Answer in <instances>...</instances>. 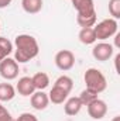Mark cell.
Here are the masks:
<instances>
[{"label": "cell", "mask_w": 120, "mask_h": 121, "mask_svg": "<svg viewBox=\"0 0 120 121\" xmlns=\"http://www.w3.org/2000/svg\"><path fill=\"white\" fill-rule=\"evenodd\" d=\"M82 107L83 106H82L79 97H69L64 103V111H65L66 116H76L81 111Z\"/></svg>", "instance_id": "10"}, {"label": "cell", "mask_w": 120, "mask_h": 121, "mask_svg": "<svg viewBox=\"0 0 120 121\" xmlns=\"http://www.w3.org/2000/svg\"><path fill=\"white\" fill-rule=\"evenodd\" d=\"M68 91H65L64 89H61L58 86H52L51 91L48 93V99L52 104H64L65 100L68 99Z\"/></svg>", "instance_id": "12"}, {"label": "cell", "mask_w": 120, "mask_h": 121, "mask_svg": "<svg viewBox=\"0 0 120 121\" xmlns=\"http://www.w3.org/2000/svg\"><path fill=\"white\" fill-rule=\"evenodd\" d=\"M96 20H97L96 11L90 13V14H78L76 16V23L82 28H85V27H93L96 24Z\"/></svg>", "instance_id": "17"}, {"label": "cell", "mask_w": 120, "mask_h": 121, "mask_svg": "<svg viewBox=\"0 0 120 121\" xmlns=\"http://www.w3.org/2000/svg\"><path fill=\"white\" fill-rule=\"evenodd\" d=\"M54 86H58V87H61V89H64L65 91L71 93L72 87H74V80H72L69 76H66V75H62V76H60V78L55 80Z\"/></svg>", "instance_id": "19"}, {"label": "cell", "mask_w": 120, "mask_h": 121, "mask_svg": "<svg viewBox=\"0 0 120 121\" xmlns=\"http://www.w3.org/2000/svg\"><path fill=\"white\" fill-rule=\"evenodd\" d=\"M31 80H32V85H34L35 90H44L50 85V76L45 72H37L31 78Z\"/></svg>", "instance_id": "13"}, {"label": "cell", "mask_w": 120, "mask_h": 121, "mask_svg": "<svg viewBox=\"0 0 120 121\" xmlns=\"http://www.w3.org/2000/svg\"><path fill=\"white\" fill-rule=\"evenodd\" d=\"M109 13L112 18H120V0H109Z\"/></svg>", "instance_id": "21"}, {"label": "cell", "mask_w": 120, "mask_h": 121, "mask_svg": "<svg viewBox=\"0 0 120 121\" xmlns=\"http://www.w3.org/2000/svg\"><path fill=\"white\" fill-rule=\"evenodd\" d=\"M16 91H18V94L23 97H30L35 91V87L32 85V80H31L30 76H23L18 79L17 86H16Z\"/></svg>", "instance_id": "9"}, {"label": "cell", "mask_w": 120, "mask_h": 121, "mask_svg": "<svg viewBox=\"0 0 120 121\" xmlns=\"http://www.w3.org/2000/svg\"><path fill=\"white\" fill-rule=\"evenodd\" d=\"M13 42L6 37H0V62L13 52Z\"/></svg>", "instance_id": "18"}, {"label": "cell", "mask_w": 120, "mask_h": 121, "mask_svg": "<svg viewBox=\"0 0 120 121\" xmlns=\"http://www.w3.org/2000/svg\"><path fill=\"white\" fill-rule=\"evenodd\" d=\"M6 111H7V108H6V107L1 104V101H0V116H1V114H4Z\"/></svg>", "instance_id": "25"}, {"label": "cell", "mask_w": 120, "mask_h": 121, "mask_svg": "<svg viewBox=\"0 0 120 121\" xmlns=\"http://www.w3.org/2000/svg\"><path fill=\"white\" fill-rule=\"evenodd\" d=\"M14 121H38V118L34 114H31V113H23V114H20Z\"/></svg>", "instance_id": "22"}, {"label": "cell", "mask_w": 120, "mask_h": 121, "mask_svg": "<svg viewBox=\"0 0 120 121\" xmlns=\"http://www.w3.org/2000/svg\"><path fill=\"white\" fill-rule=\"evenodd\" d=\"M16 96V89L10 83H0V101H10Z\"/></svg>", "instance_id": "16"}, {"label": "cell", "mask_w": 120, "mask_h": 121, "mask_svg": "<svg viewBox=\"0 0 120 121\" xmlns=\"http://www.w3.org/2000/svg\"><path fill=\"white\" fill-rule=\"evenodd\" d=\"M74 9L78 11V14H90L95 13V3L93 0H71Z\"/></svg>", "instance_id": "11"}, {"label": "cell", "mask_w": 120, "mask_h": 121, "mask_svg": "<svg viewBox=\"0 0 120 121\" xmlns=\"http://www.w3.org/2000/svg\"><path fill=\"white\" fill-rule=\"evenodd\" d=\"M0 30H1V26H0Z\"/></svg>", "instance_id": "27"}, {"label": "cell", "mask_w": 120, "mask_h": 121, "mask_svg": "<svg viewBox=\"0 0 120 121\" xmlns=\"http://www.w3.org/2000/svg\"><path fill=\"white\" fill-rule=\"evenodd\" d=\"M96 99H97V94L93 93V91H90V90H88V89H85V90L79 94V100H81L82 106H88L89 103H92V101L96 100Z\"/></svg>", "instance_id": "20"}, {"label": "cell", "mask_w": 120, "mask_h": 121, "mask_svg": "<svg viewBox=\"0 0 120 121\" xmlns=\"http://www.w3.org/2000/svg\"><path fill=\"white\" fill-rule=\"evenodd\" d=\"M86 108H88L89 117H92L93 120H102L107 114V104L103 100H100L99 97L96 100H93L92 103H89L86 106Z\"/></svg>", "instance_id": "7"}, {"label": "cell", "mask_w": 120, "mask_h": 121, "mask_svg": "<svg viewBox=\"0 0 120 121\" xmlns=\"http://www.w3.org/2000/svg\"><path fill=\"white\" fill-rule=\"evenodd\" d=\"M30 103H31V107L34 110H45L50 104V99H48V94L44 93V90H37L34 91L32 94L30 96Z\"/></svg>", "instance_id": "8"}, {"label": "cell", "mask_w": 120, "mask_h": 121, "mask_svg": "<svg viewBox=\"0 0 120 121\" xmlns=\"http://www.w3.org/2000/svg\"><path fill=\"white\" fill-rule=\"evenodd\" d=\"M117 27H119V24H117V20H115V18L102 20L100 23L93 26V31H95L96 39H100V41L109 39L110 37L117 34Z\"/></svg>", "instance_id": "3"}, {"label": "cell", "mask_w": 120, "mask_h": 121, "mask_svg": "<svg viewBox=\"0 0 120 121\" xmlns=\"http://www.w3.org/2000/svg\"><path fill=\"white\" fill-rule=\"evenodd\" d=\"M21 7L28 14H37L42 9V0H21Z\"/></svg>", "instance_id": "15"}, {"label": "cell", "mask_w": 120, "mask_h": 121, "mask_svg": "<svg viewBox=\"0 0 120 121\" xmlns=\"http://www.w3.org/2000/svg\"><path fill=\"white\" fill-rule=\"evenodd\" d=\"M113 52H115V47L109 42H99L93 47L92 49V55L93 58L99 62H106L113 56Z\"/></svg>", "instance_id": "6"}, {"label": "cell", "mask_w": 120, "mask_h": 121, "mask_svg": "<svg viewBox=\"0 0 120 121\" xmlns=\"http://www.w3.org/2000/svg\"><path fill=\"white\" fill-rule=\"evenodd\" d=\"M0 76L6 80H13L18 76V63L13 58H4L0 62Z\"/></svg>", "instance_id": "4"}, {"label": "cell", "mask_w": 120, "mask_h": 121, "mask_svg": "<svg viewBox=\"0 0 120 121\" xmlns=\"http://www.w3.org/2000/svg\"><path fill=\"white\" fill-rule=\"evenodd\" d=\"M14 59L17 63H27L28 60L34 59L38 52H40V47L37 39L28 35V34H20L16 37L14 39Z\"/></svg>", "instance_id": "1"}, {"label": "cell", "mask_w": 120, "mask_h": 121, "mask_svg": "<svg viewBox=\"0 0 120 121\" xmlns=\"http://www.w3.org/2000/svg\"><path fill=\"white\" fill-rule=\"evenodd\" d=\"M79 41L85 45H92L95 44L97 39H96V35H95V31L93 27H85V28H81L79 31V35H78Z\"/></svg>", "instance_id": "14"}, {"label": "cell", "mask_w": 120, "mask_h": 121, "mask_svg": "<svg viewBox=\"0 0 120 121\" xmlns=\"http://www.w3.org/2000/svg\"><path fill=\"white\" fill-rule=\"evenodd\" d=\"M13 0H0V9H4V7H7L10 3H11Z\"/></svg>", "instance_id": "24"}, {"label": "cell", "mask_w": 120, "mask_h": 121, "mask_svg": "<svg viewBox=\"0 0 120 121\" xmlns=\"http://www.w3.org/2000/svg\"><path fill=\"white\" fill-rule=\"evenodd\" d=\"M0 121H14V118L11 117V114H10L9 111H6L4 114L0 116Z\"/></svg>", "instance_id": "23"}, {"label": "cell", "mask_w": 120, "mask_h": 121, "mask_svg": "<svg viewBox=\"0 0 120 121\" xmlns=\"http://www.w3.org/2000/svg\"><path fill=\"white\" fill-rule=\"evenodd\" d=\"M55 66L60 69V70H69L74 68L75 65V55L72 51L69 49H62V51H58L57 55H55Z\"/></svg>", "instance_id": "5"}, {"label": "cell", "mask_w": 120, "mask_h": 121, "mask_svg": "<svg viewBox=\"0 0 120 121\" xmlns=\"http://www.w3.org/2000/svg\"><path fill=\"white\" fill-rule=\"evenodd\" d=\"M83 80H85L86 89L93 91V93H96V94L105 91L106 87H107V80H106L105 75L99 69H96V68H89L85 72Z\"/></svg>", "instance_id": "2"}, {"label": "cell", "mask_w": 120, "mask_h": 121, "mask_svg": "<svg viewBox=\"0 0 120 121\" xmlns=\"http://www.w3.org/2000/svg\"><path fill=\"white\" fill-rule=\"evenodd\" d=\"M112 121H120V116H116V117H113Z\"/></svg>", "instance_id": "26"}]
</instances>
